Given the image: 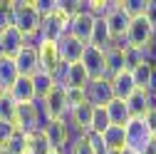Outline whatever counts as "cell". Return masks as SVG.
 Segmentation results:
<instances>
[{
    "instance_id": "6da1fadb",
    "label": "cell",
    "mask_w": 156,
    "mask_h": 154,
    "mask_svg": "<svg viewBox=\"0 0 156 154\" xmlns=\"http://www.w3.org/2000/svg\"><path fill=\"white\" fill-rule=\"evenodd\" d=\"M12 8V28H17L25 37L35 35L42 25V17L37 15V10L32 8V3H23V0H15L10 3Z\"/></svg>"
},
{
    "instance_id": "7a4b0ae2",
    "label": "cell",
    "mask_w": 156,
    "mask_h": 154,
    "mask_svg": "<svg viewBox=\"0 0 156 154\" xmlns=\"http://www.w3.org/2000/svg\"><path fill=\"white\" fill-rule=\"evenodd\" d=\"M124 132H126V147L136 149L139 154H141L149 144H154V142H156V134L151 132V127L146 124V119H144V117H131V119L126 122Z\"/></svg>"
},
{
    "instance_id": "3957f363",
    "label": "cell",
    "mask_w": 156,
    "mask_h": 154,
    "mask_svg": "<svg viewBox=\"0 0 156 154\" xmlns=\"http://www.w3.org/2000/svg\"><path fill=\"white\" fill-rule=\"evenodd\" d=\"M67 25H69V17L62 15V13H52V15L42 17V25H40L42 42H52V45H55V42L67 32Z\"/></svg>"
},
{
    "instance_id": "277c9868",
    "label": "cell",
    "mask_w": 156,
    "mask_h": 154,
    "mask_svg": "<svg viewBox=\"0 0 156 154\" xmlns=\"http://www.w3.org/2000/svg\"><path fill=\"white\" fill-rule=\"evenodd\" d=\"M156 32H154V28L146 23V17L144 15H139V17H131V23H129V30H126V47H144L151 37H154Z\"/></svg>"
},
{
    "instance_id": "5b68a950",
    "label": "cell",
    "mask_w": 156,
    "mask_h": 154,
    "mask_svg": "<svg viewBox=\"0 0 156 154\" xmlns=\"http://www.w3.org/2000/svg\"><path fill=\"white\" fill-rule=\"evenodd\" d=\"M84 100L92 107H107L114 100V92H112V82L109 80H89L84 87Z\"/></svg>"
},
{
    "instance_id": "8992f818",
    "label": "cell",
    "mask_w": 156,
    "mask_h": 154,
    "mask_svg": "<svg viewBox=\"0 0 156 154\" xmlns=\"http://www.w3.org/2000/svg\"><path fill=\"white\" fill-rule=\"evenodd\" d=\"M57 47V57H60V62H67V65H74V62H80L82 60V52L87 45H82L77 37H72L69 32H65L60 40L55 42Z\"/></svg>"
},
{
    "instance_id": "52a82bcc",
    "label": "cell",
    "mask_w": 156,
    "mask_h": 154,
    "mask_svg": "<svg viewBox=\"0 0 156 154\" xmlns=\"http://www.w3.org/2000/svg\"><path fill=\"white\" fill-rule=\"evenodd\" d=\"M94 20L97 17L92 13H77L69 17V25H67V32L72 37H77L82 45H89L92 40V30H94Z\"/></svg>"
},
{
    "instance_id": "ba28073f",
    "label": "cell",
    "mask_w": 156,
    "mask_h": 154,
    "mask_svg": "<svg viewBox=\"0 0 156 154\" xmlns=\"http://www.w3.org/2000/svg\"><path fill=\"white\" fill-rule=\"evenodd\" d=\"M80 65L84 67V72H87L89 80H102V77H104V50L87 45L84 52H82ZM104 80H107V77H104Z\"/></svg>"
},
{
    "instance_id": "9c48e42d",
    "label": "cell",
    "mask_w": 156,
    "mask_h": 154,
    "mask_svg": "<svg viewBox=\"0 0 156 154\" xmlns=\"http://www.w3.org/2000/svg\"><path fill=\"white\" fill-rule=\"evenodd\" d=\"M25 47V35L17 30V28H8L0 32V57H15Z\"/></svg>"
},
{
    "instance_id": "30bf717a",
    "label": "cell",
    "mask_w": 156,
    "mask_h": 154,
    "mask_svg": "<svg viewBox=\"0 0 156 154\" xmlns=\"http://www.w3.org/2000/svg\"><path fill=\"white\" fill-rule=\"evenodd\" d=\"M15 127L20 129L23 134H27V137H32V134L40 132V119H37V112H35L32 105H20V107H17Z\"/></svg>"
},
{
    "instance_id": "8fae6325",
    "label": "cell",
    "mask_w": 156,
    "mask_h": 154,
    "mask_svg": "<svg viewBox=\"0 0 156 154\" xmlns=\"http://www.w3.org/2000/svg\"><path fill=\"white\" fill-rule=\"evenodd\" d=\"M42 134L47 137L50 147H52V149H57V152H62V149H65V144H69L67 119H52V122L47 124V129H45Z\"/></svg>"
},
{
    "instance_id": "7c38bea8",
    "label": "cell",
    "mask_w": 156,
    "mask_h": 154,
    "mask_svg": "<svg viewBox=\"0 0 156 154\" xmlns=\"http://www.w3.org/2000/svg\"><path fill=\"white\" fill-rule=\"evenodd\" d=\"M12 60H15V67H17V72H20V77H32L35 72H40V62H37V50L35 47L25 45Z\"/></svg>"
},
{
    "instance_id": "4fadbf2b",
    "label": "cell",
    "mask_w": 156,
    "mask_h": 154,
    "mask_svg": "<svg viewBox=\"0 0 156 154\" xmlns=\"http://www.w3.org/2000/svg\"><path fill=\"white\" fill-rule=\"evenodd\" d=\"M112 92H114V100H122V102H126L131 94L136 92V85H134V77H131V72L129 70H124V72H119V75H114L112 77Z\"/></svg>"
},
{
    "instance_id": "5bb4252c",
    "label": "cell",
    "mask_w": 156,
    "mask_h": 154,
    "mask_svg": "<svg viewBox=\"0 0 156 154\" xmlns=\"http://www.w3.org/2000/svg\"><path fill=\"white\" fill-rule=\"evenodd\" d=\"M12 102L20 107V105H32L37 97H35V87H32V77H17V82L12 85V90L8 92Z\"/></svg>"
},
{
    "instance_id": "9a60e30c",
    "label": "cell",
    "mask_w": 156,
    "mask_h": 154,
    "mask_svg": "<svg viewBox=\"0 0 156 154\" xmlns=\"http://www.w3.org/2000/svg\"><path fill=\"white\" fill-rule=\"evenodd\" d=\"M124 70H126V67H124V50L109 45V47L104 50V77L112 80L114 75H119V72H124Z\"/></svg>"
},
{
    "instance_id": "2e32d148",
    "label": "cell",
    "mask_w": 156,
    "mask_h": 154,
    "mask_svg": "<svg viewBox=\"0 0 156 154\" xmlns=\"http://www.w3.org/2000/svg\"><path fill=\"white\" fill-rule=\"evenodd\" d=\"M126 107H129V112H131V117H144V114H146L151 107H156V105H154L151 92H146V90H136L131 97L126 100Z\"/></svg>"
},
{
    "instance_id": "e0dca14e",
    "label": "cell",
    "mask_w": 156,
    "mask_h": 154,
    "mask_svg": "<svg viewBox=\"0 0 156 154\" xmlns=\"http://www.w3.org/2000/svg\"><path fill=\"white\" fill-rule=\"evenodd\" d=\"M17 77H20V72L15 67V60L12 57H0V90L10 92L12 85L17 82Z\"/></svg>"
},
{
    "instance_id": "ac0fdd59",
    "label": "cell",
    "mask_w": 156,
    "mask_h": 154,
    "mask_svg": "<svg viewBox=\"0 0 156 154\" xmlns=\"http://www.w3.org/2000/svg\"><path fill=\"white\" fill-rule=\"evenodd\" d=\"M37 62H40V72H52L57 65H60V57H57V47L52 42H42L37 47Z\"/></svg>"
},
{
    "instance_id": "d6986e66",
    "label": "cell",
    "mask_w": 156,
    "mask_h": 154,
    "mask_svg": "<svg viewBox=\"0 0 156 154\" xmlns=\"http://www.w3.org/2000/svg\"><path fill=\"white\" fill-rule=\"evenodd\" d=\"M92 112H94V107L89 105V102H82L80 107H74L72 112H69V122L77 127V129H82L84 134L89 132V124H92Z\"/></svg>"
},
{
    "instance_id": "ffe728a7",
    "label": "cell",
    "mask_w": 156,
    "mask_h": 154,
    "mask_svg": "<svg viewBox=\"0 0 156 154\" xmlns=\"http://www.w3.org/2000/svg\"><path fill=\"white\" fill-rule=\"evenodd\" d=\"M107 114H109V122L116 127H126V122L131 119V112H129L126 102H122V100H112L107 105Z\"/></svg>"
},
{
    "instance_id": "44dd1931",
    "label": "cell",
    "mask_w": 156,
    "mask_h": 154,
    "mask_svg": "<svg viewBox=\"0 0 156 154\" xmlns=\"http://www.w3.org/2000/svg\"><path fill=\"white\" fill-rule=\"evenodd\" d=\"M154 70H156V67H151V65H146V62H141L139 67L131 70V77H134L136 90H146V92L154 90Z\"/></svg>"
},
{
    "instance_id": "7402d4cb",
    "label": "cell",
    "mask_w": 156,
    "mask_h": 154,
    "mask_svg": "<svg viewBox=\"0 0 156 154\" xmlns=\"http://www.w3.org/2000/svg\"><path fill=\"white\" fill-rule=\"evenodd\" d=\"M102 139H104V147L107 149H114V152H122L124 147H126V132H124V127H116V124H112L104 134H102Z\"/></svg>"
},
{
    "instance_id": "603a6c76",
    "label": "cell",
    "mask_w": 156,
    "mask_h": 154,
    "mask_svg": "<svg viewBox=\"0 0 156 154\" xmlns=\"http://www.w3.org/2000/svg\"><path fill=\"white\" fill-rule=\"evenodd\" d=\"M87 82H89V77H87L84 67H82L80 62L69 65V70H67V82H65V90H84V87H87Z\"/></svg>"
},
{
    "instance_id": "cb8c5ba5",
    "label": "cell",
    "mask_w": 156,
    "mask_h": 154,
    "mask_svg": "<svg viewBox=\"0 0 156 154\" xmlns=\"http://www.w3.org/2000/svg\"><path fill=\"white\" fill-rule=\"evenodd\" d=\"M32 87H35V97L37 100H45L47 94L55 90V82L47 72H35L32 75Z\"/></svg>"
},
{
    "instance_id": "d4e9b609",
    "label": "cell",
    "mask_w": 156,
    "mask_h": 154,
    "mask_svg": "<svg viewBox=\"0 0 156 154\" xmlns=\"http://www.w3.org/2000/svg\"><path fill=\"white\" fill-rule=\"evenodd\" d=\"M109 127H112V122H109L107 107H94V112H92V124H89V132H94V134H104Z\"/></svg>"
},
{
    "instance_id": "484cf974",
    "label": "cell",
    "mask_w": 156,
    "mask_h": 154,
    "mask_svg": "<svg viewBox=\"0 0 156 154\" xmlns=\"http://www.w3.org/2000/svg\"><path fill=\"white\" fill-rule=\"evenodd\" d=\"M50 152H52V147H50V142H47V137H45L42 132L27 137V149H25V154H50Z\"/></svg>"
},
{
    "instance_id": "4316f807",
    "label": "cell",
    "mask_w": 156,
    "mask_h": 154,
    "mask_svg": "<svg viewBox=\"0 0 156 154\" xmlns=\"http://www.w3.org/2000/svg\"><path fill=\"white\" fill-rule=\"evenodd\" d=\"M15 114H17V105L12 102V97L8 92L0 94V122H12L15 124Z\"/></svg>"
},
{
    "instance_id": "83f0119b",
    "label": "cell",
    "mask_w": 156,
    "mask_h": 154,
    "mask_svg": "<svg viewBox=\"0 0 156 154\" xmlns=\"http://www.w3.org/2000/svg\"><path fill=\"white\" fill-rule=\"evenodd\" d=\"M5 152H10V154H25V149H27V134H23L20 129H17L12 137H10V142L3 147Z\"/></svg>"
},
{
    "instance_id": "f1b7e54d",
    "label": "cell",
    "mask_w": 156,
    "mask_h": 154,
    "mask_svg": "<svg viewBox=\"0 0 156 154\" xmlns=\"http://www.w3.org/2000/svg\"><path fill=\"white\" fill-rule=\"evenodd\" d=\"M144 62V55H141V50L139 47H126L124 50V67L131 72L134 67H139Z\"/></svg>"
},
{
    "instance_id": "f546056e",
    "label": "cell",
    "mask_w": 156,
    "mask_h": 154,
    "mask_svg": "<svg viewBox=\"0 0 156 154\" xmlns=\"http://www.w3.org/2000/svg\"><path fill=\"white\" fill-rule=\"evenodd\" d=\"M122 10H124L129 17H139V15H144V10H146V0H124V3H122Z\"/></svg>"
},
{
    "instance_id": "4dcf8cb0",
    "label": "cell",
    "mask_w": 156,
    "mask_h": 154,
    "mask_svg": "<svg viewBox=\"0 0 156 154\" xmlns=\"http://www.w3.org/2000/svg\"><path fill=\"white\" fill-rule=\"evenodd\" d=\"M32 8L37 10V15H40V17H47V15L57 13V0H35Z\"/></svg>"
},
{
    "instance_id": "1f68e13d",
    "label": "cell",
    "mask_w": 156,
    "mask_h": 154,
    "mask_svg": "<svg viewBox=\"0 0 156 154\" xmlns=\"http://www.w3.org/2000/svg\"><path fill=\"white\" fill-rule=\"evenodd\" d=\"M10 25H12V8H10V3L0 0V32L8 30Z\"/></svg>"
},
{
    "instance_id": "d6a6232c",
    "label": "cell",
    "mask_w": 156,
    "mask_h": 154,
    "mask_svg": "<svg viewBox=\"0 0 156 154\" xmlns=\"http://www.w3.org/2000/svg\"><path fill=\"white\" fill-rule=\"evenodd\" d=\"M141 55H144V62L146 65H151V67H156V35L151 37V40L141 47Z\"/></svg>"
},
{
    "instance_id": "836d02e7",
    "label": "cell",
    "mask_w": 156,
    "mask_h": 154,
    "mask_svg": "<svg viewBox=\"0 0 156 154\" xmlns=\"http://www.w3.org/2000/svg\"><path fill=\"white\" fill-rule=\"evenodd\" d=\"M84 139L89 142V147H92V152H94V154H104V152H107V147H104V139H102V134L87 132V134H84Z\"/></svg>"
},
{
    "instance_id": "e575fe53",
    "label": "cell",
    "mask_w": 156,
    "mask_h": 154,
    "mask_svg": "<svg viewBox=\"0 0 156 154\" xmlns=\"http://www.w3.org/2000/svg\"><path fill=\"white\" fill-rule=\"evenodd\" d=\"M15 132H17V127L12 122H0V149L10 142V137H12Z\"/></svg>"
},
{
    "instance_id": "d590c367",
    "label": "cell",
    "mask_w": 156,
    "mask_h": 154,
    "mask_svg": "<svg viewBox=\"0 0 156 154\" xmlns=\"http://www.w3.org/2000/svg\"><path fill=\"white\" fill-rule=\"evenodd\" d=\"M144 17H146V23H149V25L154 28V32H156V0H146Z\"/></svg>"
},
{
    "instance_id": "8d00e7d4",
    "label": "cell",
    "mask_w": 156,
    "mask_h": 154,
    "mask_svg": "<svg viewBox=\"0 0 156 154\" xmlns=\"http://www.w3.org/2000/svg\"><path fill=\"white\" fill-rule=\"evenodd\" d=\"M144 119H146V124L151 127V132L156 134V107H151V109L144 114Z\"/></svg>"
},
{
    "instance_id": "74e56055",
    "label": "cell",
    "mask_w": 156,
    "mask_h": 154,
    "mask_svg": "<svg viewBox=\"0 0 156 154\" xmlns=\"http://www.w3.org/2000/svg\"><path fill=\"white\" fill-rule=\"evenodd\" d=\"M141 154H156V142H154V144H149V147H146Z\"/></svg>"
},
{
    "instance_id": "f35d334b",
    "label": "cell",
    "mask_w": 156,
    "mask_h": 154,
    "mask_svg": "<svg viewBox=\"0 0 156 154\" xmlns=\"http://www.w3.org/2000/svg\"><path fill=\"white\" fill-rule=\"evenodd\" d=\"M119 154H139V152H136V149H131V147H124Z\"/></svg>"
},
{
    "instance_id": "ab89813d",
    "label": "cell",
    "mask_w": 156,
    "mask_h": 154,
    "mask_svg": "<svg viewBox=\"0 0 156 154\" xmlns=\"http://www.w3.org/2000/svg\"><path fill=\"white\" fill-rule=\"evenodd\" d=\"M104 154H119V152H114V149H107V152H104Z\"/></svg>"
},
{
    "instance_id": "60d3db41",
    "label": "cell",
    "mask_w": 156,
    "mask_h": 154,
    "mask_svg": "<svg viewBox=\"0 0 156 154\" xmlns=\"http://www.w3.org/2000/svg\"><path fill=\"white\" fill-rule=\"evenodd\" d=\"M151 97H154V105H156V90H154V92H151Z\"/></svg>"
},
{
    "instance_id": "b9f144b4",
    "label": "cell",
    "mask_w": 156,
    "mask_h": 154,
    "mask_svg": "<svg viewBox=\"0 0 156 154\" xmlns=\"http://www.w3.org/2000/svg\"><path fill=\"white\" fill-rule=\"evenodd\" d=\"M50 154H62V152H57V149H52V152H50Z\"/></svg>"
},
{
    "instance_id": "7bdbcfd3",
    "label": "cell",
    "mask_w": 156,
    "mask_h": 154,
    "mask_svg": "<svg viewBox=\"0 0 156 154\" xmlns=\"http://www.w3.org/2000/svg\"><path fill=\"white\" fill-rule=\"evenodd\" d=\"M0 94H3V90H0Z\"/></svg>"
}]
</instances>
